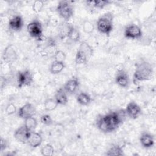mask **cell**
<instances>
[{
  "mask_svg": "<svg viewBox=\"0 0 156 156\" xmlns=\"http://www.w3.org/2000/svg\"><path fill=\"white\" fill-rule=\"evenodd\" d=\"M116 83L122 88H126L130 83V79L128 74L124 70L118 71L116 76Z\"/></svg>",
  "mask_w": 156,
  "mask_h": 156,
  "instance_id": "12",
  "label": "cell"
},
{
  "mask_svg": "<svg viewBox=\"0 0 156 156\" xmlns=\"http://www.w3.org/2000/svg\"><path fill=\"white\" fill-rule=\"evenodd\" d=\"M41 122L46 126H50L52 124V119L49 115L44 114L40 118Z\"/></svg>",
  "mask_w": 156,
  "mask_h": 156,
  "instance_id": "30",
  "label": "cell"
},
{
  "mask_svg": "<svg viewBox=\"0 0 156 156\" xmlns=\"http://www.w3.org/2000/svg\"><path fill=\"white\" fill-rule=\"evenodd\" d=\"M54 58L55 61L64 63V62L66 59V55H65L64 52H63L62 51L58 50V51H57L55 52L54 55Z\"/></svg>",
  "mask_w": 156,
  "mask_h": 156,
  "instance_id": "28",
  "label": "cell"
},
{
  "mask_svg": "<svg viewBox=\"0 0 156 156\" xmlns=\"http://www.w3.org/2000/svg\"><path fill=\"white\" fill-rule=\"evenodd\" d=\"M110 3V1H109L94 0V1H87V5H90L92 7L98 9H102L104 8L107 5H108Z\"/></svg>",
  "mask_w": 156,
  "mask_h": 156,
  "instance_id": "21",
  "label": "cell"
},
{
  "mask_svg": "<svg viewBox=\"0 0 156 156\" xmlns=\"http://www.w3.org/2000/svg\"><path fill=\"white\" fill-rule=\"evenodd\" d=\"M113 15L107 12L101 16L97 21V29L102 34L109 35L113 27Z\"/></svg>",
  "mask_w": 156,
  "mask_h": 156,
  "instance_id": "3",
  "label": "cell"
},
{
  "mask_svg": "<svg viewBox=\"0 0 156 156\" xmlns=\"http://www.w3.org/2000/svg\"><path fill=\"white\" fill-rule=\"evenodd\" d=\"M7 147V141L3 138L1 137V142H0V151L3 152Z\"/></svg>",
  "mask_w": 156,
  "mask_h": 156,
  "instance_id": "32",
  "label": "cell"
},
{
  "mask_svg": "<svg viewBox=\"0 0 156 156\" xmlns=\"http://www.w3.org/2000/svg\"><path fill=\"white\" fill-rule=\"evenodd\" d=\"M58 105L55 98H48L44 102V109L46 111H52L55 110Z\"/></svg>",
  "mask_w": 156,
  "mask_h": 156,
  "instance_id": "22",
  "label": "cell"
},
{
  "mask_svg": "<svg viewBox=\"0 0 156 156\" xmlns=\"http://www.w3.org/2000/svg\"><path fill=\"white\" fill-rule=\"evenodd\" d=\"M65 68L63 62L54 61L50 67V72L53 74H57L61 73Z\"/></svg>",
  "mask_w": 156,
  "mask_h": 156,
  "instance_id": "19",
  "label": "cell"
},
{
  "mask_svg": "<svg viewBox=\"0 0 156 156\" xmlns=\"http://www.w3.org/2000/svg\"><path fill=\"white\" fill-rule=\"evenodd\" d=\"M80 37L79 31L73 26L68 33L67 38L73 42H77L79 40Z\"/></svg>",
  "mask_w": 156,
  "mask_h": 156,
  "instance_id": "23",
  "label": "cell"
},
{
  "mask_svg": "<svg viewBox=\"0 0 156 156\" xmlns=\"http://www.w3.org/2000/svg\"><path fill=\"white\" fill-rule=\"evenodd\" d=\"M16 106L13 103H10L6 106L5 113L7 115H13L16 112Z\"/></svg>",
  "mask_w": 156,
  "mask_h": 156,
  "instance_id": "31",
  "label": "cell"
},
{
  "mask_svg": "<svg viewBox=\"0 0 156 156\" xmlns=\"http://www.w3.org/2000/svg\"><path fill=\"white\" fill-rule=\"evenodd\" d=\"M27 30L29 34L33 38L39 40L43 36V27L41 24L38 21H34L29 23Z\"/></svg>",
  "mask_w": 156,
  "mask_h": 156,
  "instance_id": "5",
  "label": "cell"
},
{
  "mask_svg": "<svg viewBox=\"0 0 156 156\" xmlns=\"http://www.w3.org/2000/svg\"><path fill=\"white\" fill-rule=\"evenodd\" d=\"M93 54L91 46L86 41H82L77 49L75 62L76 64H85L90 59Z\"/></svg>",
  "mask_w": 156,
  "mask_h": 156,
  "instance_id": "2",
  "label": "cell"
},
{
  "mask_svg": "<svg viewBox=\"0 0 156 156\" xmlns=\"http://www.w3.org/2000/svg\"><path fill=\"white\" fill-rule=\"evenodd\" d=\"M143 34L140 27L135 24L127 26L124 30V36L129 39H138L141 37Z\"/></svg>",
  "mask_w": 156,
  "mask_h": 156,
  "instance_id": "6",
  "label": "cell"
},
{
  "mask_svg": "<svg viewBox=\"0 0 156 156\" xmlns=\"http://www.w3.org/2000/svg\"><path fill=\"white\" fill-rule=\"evenodd\" d=\"M56 10L59 16L65 21H68L74 13L73 5L66 1H60L57 5Z\"/></svg>",
  "mask_w": 156,
  "mask_h": 156,
  "instance_id": "4",
  "label": "cell"
},
{
  "mask_svg": "<svg viewBox=\"0 0 156 156\" xmlns=\"http://www.w3.org/2000/svg\"><path fill=\"white\" fill-rule=\"evenodd\" d=\"M35 112V107L30 103H26L20 107L18 114L20 118L25 119L27 118L34 116Z\"/></svg>",
  "mask_w": 156,
  "mask_h": 156,
  "instance_id": "9",
  "label": "cell"
},
{
  "mask_svg": "<svg viewBox=\"0 0 156 156\" xmlns=\"http://www.w3.org/2000/svg\"><path fill=\"white\" fill-rule=\"evenodd\" d=\"M106 155H108V156L123 155H124L123 149L119 145H117V144L113 145L108 150V151L106 153Z\"/></svg>",
  "mask_w": 156,
  "mask_h": 156,
  "instance_id": "20",
  "label": "cell"
},
{
  "mask_svg": "<svg viewBox=\"0 0 156 156\" xmlns=\"http://www.w3.org/2000/svg\"><path fill=\"white\" fill-rule=\"evenodd\" d=\"M31 132L32 131L27 129L24 125H23L15 131L13 136L15 139L18 142L26 143H27V140Z\"/></svg>",
  "mask_w": 156,
  "mask_h": 156,
  "instance_id": "8",
  "label": "cell"
},
{
  "mask_svg": "<svg viewBox=\"0 0 156 156\" xmlns=\"http://www.w3.org/2000/svg\"><path fill=\"white\" fill-rule=\"evenodd\" d=\"M24 125L29 130L34 131V130L36 128V127L37 126V121L33 116L29 117V118H27L24 119Z\"/></svg>",
  "mask_w": 156,
  "mask_h": 156,
  "instance_id": "24",
  "label": "cell"
},
{
  "mask_svg": "<svg viewBox=\"0 0 156 156\" xmlns=\"http://www.w3.org/2000/svg\"><path fill=\"white\" fill-rule=\"evenodd\" d=\"M44 7V2L43 1H35L32 5V10L35 13H39L41 12Z\"/></svg>",
  "mask_w": 156,
  "mask_h": 156,
  "instance_id": "29",
  "label": "cell"
},
{
  "mask_svg": "<svg viewBox=\"0 0 156 156\" xmlns=\"http://www.w3.org/2000/svg\"><path fill=\"white\" fill-rule=\"evenodd\" d=\"M54 98L58 105H66L68 102L67 93L62 88L57 91Z\"/></svg>",
  "mask_w": 156,
  "mask_h": 156,
  "instance_id": "17",
  "label": "cell"
},
{
  "mask_svg": "<svg viewBox=\"0 0 156 156\" xmlns=\"http://www.w3.org/2000/svg\"><path fill=\"white\" fill-rule=\"evenodd\" d=\"M9 28L13 31L20 30L23 26V20L21 16L16 15L11 18L9 22Z\"/></svg>",
  "mask_w": 156,
  "mask_h": 156,
  "instance_id": "14",
  "label": "cell"
},
{
  "mask_svg": "<svg viewBox=\"0 0 156 156\" xmlns=\"http://www.w3.org/2000/svg\"><path fill=\"white\" fill-rule=\"evenodd\" d=\"M153 68L147 62L142 60L136 65L135 70L133 76V81L135 83L140 82L149 80L153 76Z\"/></svg>",
  "mask_w": 156,
  "mask_h": 156,
  "instance_id": "1",
  "label": "cell"
},
{
  "mask_svg": "<svg viewBox=\"0 0 156 156\" xmlns=\"http://www.w3.org/2000/svg\"><path fill=\"white\" fill-rule=\"evenodd\" d=\"M79 87V82L77 78H72L68 80L65 84L63 89L68 94L74 93Z\"/></svg>",
  "mask_w": 156,
  "mask_h": 156,
  "instance_id": "13",
  "label": "cell"
},
{
  "mask_svg": "<svg viewBox=\"0 0 156 156\" xmlns=\"http://www.w3.org/2000/svg\"><path fill=\"white\" fill-rule=\"evenodd\" d=\"M73 26V25H71V24H69L68 23H64L63 24L61 25L60 29H59V35L60 37L62 38H64L65 37H68V33L71 28V27Z\"/></svg>",
  "mask_w": 156,
  "mask_h": 156,
  "instance_id": "25",
  "label": "cell"
},
{
  "mask_svg": "<svg viewBox=\"0 0 156 156\" xmlns=\"http://www.w3.org/2000/svg\"><path fill=\"white\" fill-rule=\"evenodd\" d=\"M17 82L19 88H21L23 86L30 85L33 82L32 73L28 70L19 72L17 77Z\"/></svg>",
  "mask_w": 156,
  "mask_h": 156,
  "instance_id": "7",
  "label": "cell"
},
{
  "mask_svg": "<svg viewBox=\"0 0 156 156\" xmlns=\"http://www.w3.org/2000/svg\"><path fill=\"white\" fill-rule=\"evenodd\" d=\"M42 143V137L41 135L37 132L32 131L27 140L29 145L34 148H36L41 145Z\"/></svg>",
  "mask_w": 156,
  "mask_h": 156,
  "instance_id": "15",
  "label": "cell"
},
{
  "mask_svg": "<svg viewBox=\"0 0 156 156\" xmlns=\"http://www.w3.org/2000/svg\"><path fill=\"white\" fill-rule=\"evenodd\" d=\"M126 114L132 119H136L141 113L140 107L135 102H129L125 109Z\"/></svg>",
  "mask_w": 156,
  "mask_h": 156,
  "instance_id": "11",
  "label": "cell"
},
{
  "mask_svg": "<svg viewBox=\"0 0 156 156\" xmlns=\"http://www.w3.org/2000/svg\"><path fill=\"white\" fill-rule=\"evenodd\" d=\"M18 54L16 49L12 44L7 46L4 50L2 58L6 63H13L16 60Z\"/></svg>",
  "mask_w": 156,
  "mask_h": 156,
  "instance_id": "10",
  "label": "cell"
},
{
  "mask_svg": "<svg viewBox=\"0 0 156 156\" xmlns=\"http://www.w3.org/2000/svg\"><path fill=\"white\" fill-rule=\"evenodd\" d=\"M40 152L44 156H51L54 154V149L51 144H46L41 147Z\"/></svg>",
  "mask_w": 156,
  "mask_h": 156,
  "instance_id": "26",
  "label": "cell"
},
{
  "mask_svg": "<svg viewBox=\"0 0 156 156\" xmlns=\"http://www.w3.org/2000/svg\"><path fill=\"white\" fill-rule=\"evenodd\" d=\"M82 29L86 34H91L93 32L94 26L93 24L89 21H84L82 24Z\"/></svg>",
  "mask_w": 156,
  "mask_h": 156,
  "instance_id": "27",
  "label": "cell"
},
{
  "mask_svg": "<svg viewBox=\"0 0 156 156\" xmlns=\"http://www.w3.org/2000/svg\"><path fill=\"white\" fill-rule=\"evenodd\" d=\"M77 101L82 105H88L90 104L91 98L88 94L85 92H82L77 95Z\"/></svg>",
  "mask_w": 156,
  "mask_h": 156,
  "instance_id": "18",
  "label": "cell"
},
{
  "mask_svg": "<svg viewBox=\"0 0 156 156\" xmlns=\"http://www.w3.org/2000/svg\"><path fill=\"white\" fill-rule=\"evenodd\" d=\"M140 141L144 148H151L154 144V138L150 133H143L140 138Z\"/></svg>",
  "mask_w": 156,
  "mask_h": 156,
  "instance_id": "16",
  "label": "cell"
}]
</instances>
